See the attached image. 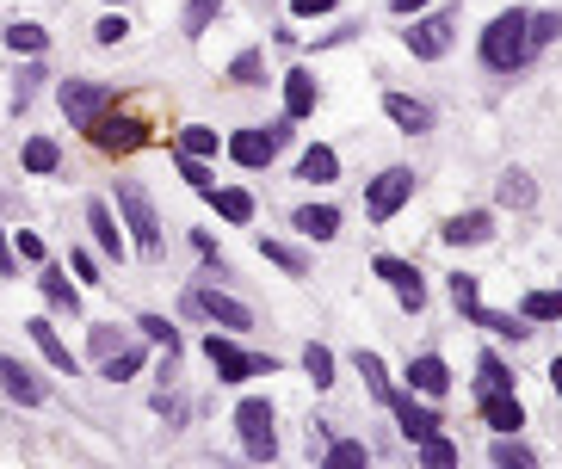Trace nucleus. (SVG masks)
Wrapping results in <instances>:
<instances>
[{"instance_id":"obj_36","label":"nucleus","mask_w":562,"mask_h":469,"mask_svg":"<svg viewBox=\"0 0 562 469\" xmlns=\"http://www.w3.org/2000/svg\"><path fill=\"white\" fill-rule=\"evenodd\" d=\"M303 371H309L315 389H328V383H334V352H328V346H309V352H303Z\"/></svg>"},{"instance_id":"obj_29","label":"nucleus","mask_w":562,"mask_h":469,"mask_svg":"<svg viewBox=\"0 0 562 469\" xmlns=\"http://www.w3.org/2000/svg\"><path fill=\"white\" fill-rule=\"evenodd\" d=\"M501 204H507V210H532V204H538V186L513 167V173H501Z\"/></svg>"},{"instance_id":"obj_4","label":"nucleus","mask_w":562,"mask_h":469,"mask_svg":"<svg viewBox=\"0 0 562 469\" xmlns=\"http://www.w3.org/2000/svg\"><path fill=\"white\" fill-rule=\"evenodd\" d=\"M87 142H93V149H105V155H130V149H143V142H149V124L130 118V112H99L87 124Z\"/></svg>"},{"instance_id":"obj_37","label":"nucleus","mask_w":562,"mask_h":469,"mask_svg":"<svg viewBox=\"0 0 562 469\" xmlns=\"http://www.w3.org/2000/svg\"><path fill=\"white\" fill-rule=\"evenodd\" d=\"M328 463H334V469H359V463H371V451H365L359 439H334V445H328Z\"/></svg>"},{"instance_id":"obj_25","label":"nucleus","mask_w":562,"mask_h":469,"mask_svg":"<svg viewBox=\"0 0 562 469\" xmlns=\"http://www.w3.org/2000/svg\"><path fill=\"white\" fill-rule=\"evenodd\" d=\"M7 50H13V56H44V50H50V31L31 25V19H13V25H7Z\"/></svg>"},{"instance_id":"obj_12","label":"nucleus","mask_w":562,"mask_h":469,"mask_svg":"<svg viewBox=\"0 0 562 469\" xmlns=\"http://www.w3.org/2000/svg\"><path fill=\"white\" fill-rule=\"evenodd\" d=\"M383 408H390V414L402 420L408 439H427V432H439V414H433V408H420L414 395H408V389H396V383H390V395H383Z\"/></svg>"},{"instance_id":"obj_44","label":"nucleus","mask_w":562,"mask_h":469,"mask_svg":"<svg viewBox=\"0 0 562 469\" xmlns=\"http://www.w3.org/2000/svg\"><path fill=\"white\" fill-rule=\"evenodd\" d=\"M476 297H482V291H476V278H470V272H458V278H451V303H458V309H470Z\"/></svg>"},{"instance_id":"obj_14","label":"nucleus","mask_w":562,"mask_h":469,"mask_svg":"<svg viewBox=\"0 0 562 469\" xmlns=\"http://www.w3.org/2000/svg\"><path fill=\"white\" fill-rule=\"evenodd\" d=\"M439 235H445L451 247H482L488 235H495V216H488V210H464V216H451Z\"/></svg>"},{"instance_id":"obj_8","label":"nucleus","mask_w":562,"mask_h":469,"mask_svg":"<svg viewBox=\"0 0 562 469\" xmlns=\"http://www.w3.org/2000/svg\"><path fill=\"white\" fill-rule=\"evenodd\" d=\"M56 99H62V118L75 124V130H87L105 105H112V87H105V81H62Z\"/></svg>"},{"instance_id":"obj_50","label":"nucleus","mask_w":562,"mask_h":469,"mask_svg":"<svg viewBox=\"0 0 562 469\" xmlns=\"http://www.w3.org/2000/svg\"><path fill=\"white\" fill-rule=\"evenodd\" d=\"M192 247H198V254H204V260H210V266H217V272H223V260H217V241H210V235H204V229H198V235H192Z\"/></svg>"},{"instance_id":"obj_19","label":"nucleus","mask_w":562,"mask_h":469,"mask_svg":"<svg viewBox=\"0 0 562 469\" xmlns=\"http://www.w3.org/2000/svg\"><path fill=\"white\" fill-rule=\"evenodd\" d=\"M25 334H31V340H38V352L50 358V365H56L62 377H75V371H81V365H75V352H68V346L56 340V328H50V321H44V315H38V321H25Z\"/></svg>"},{"instance_id":"obj_46","label":"nucleus","mask_w":562,"mask_h":469,"mask_svg":"<svg viewBox=\"0 0 562 469\" xmlns=\"http://www.w3.org/2000/svg\"><path fill=\"white\" fill-rule=\"evenodd\" d=\"M124 346V334H112V328H93V358H112Z\"/></svg>"},{"instance_id":"obj_49","label":"nucleus","mask_w":562,"mask_h":469,"mask_svg":"<svg viewBox=\"0 0 562 469\" xmlns=\"http://www.w3.org/2000/svg\"><path fill=\"white\" fill-rule=\"evenodd\" d=\"M68 266H75V278H87V284H99V260H93V254H75V260H68Z\"/></svg>"},{"instance_id":"obj_52","label":"nucleus","mask_w":562,"mask_h":469,"mask_svg":"<svg viewBox=\"0 0 562 469\" xmlns=\"http://www.w3.org/2000/svg\"><path fill=\"white\" fill-rule=\"evenodd\" d=\"M427 0H390V13H420Z\"/></svg>"},{"instance_id":"obj_31","label":"nucleus","mask_w":562,"mask_h":469,"mask_svg":"<svg viewBox=\"0 0 562 469\" xmlns=\"http://www.w3.org/2000/svg\"><path fill=\"white\" fill-rule=\"evenodd\" d=\"M56 167H62V149L50 136H31L25 142V173H56Z\"/></svg>"},{"instance_id":"obj_39","label":"nucleus","mask_w":562,"mask_h":469,"mask_svg":"<svg viewBox=\"0 0 562 469\" xmlns=\"http://www.w3.org/2000/svg\"><path fill=\"white\" fill-rule=\"evenodd\" d=\"M217 13H223V0H186V38H198Z\"/></svg>"},{"instance_id":"obj_53","label":"nucleus","mask_w":562,"mask_h":469,"mask_svg":"<svg viewBox=\"0 0 562 469\" xmlns=\"http://www.w3.org/2000/svg\"><path fill=\"white\" fill-rule=\"evenodd\" d=\"M550 389H556V402H562V358L550 365Z\"/></svg>"},{"instance_id":"obj_22","label":"nucleus","mask_w":562,"mask_h":469,"mask_svg":"<svg viewBox=\"0 0 562 469\" xmlns=\"http://www.w3.org/2000/svg\"><path fill=\"white\" fill-rule=\"evenodd\" d=\"M408 377H414L420 395H445V389H451V371H445V358H439V352H420L414 365H408Z\"/></svg>"},{"instance_id":"obj_9","label":"nucleus","mask_w":562,"mask_h":469,"mask_svg":"<svg viewBox=\"0 0 562 469\" xmlns=\"http://www.w3.org/2000/svg\"><path fill=\"white\" fill-rule=\"evenodd\" d=\"M408 192H414V173H408V167H383V173L371 179V192H365L371 223H390V216L408 204Z\"/></svg>"},{"instance_id":"obj_26","label":"nucleus","mask_w":562,"mask_h":469,"mask_svg":"<svg viewBox=\"0 0 562 469\" xmlns=\"http://www.w3.org/2000/svg\"><path fill=\"white\" fill-rule=\"evenodd\" d=\"M38 291L50 297V309H68V315L81 309V291H75V284H68V272H62V266H44V278H38Z\"/></svg>"},{"instance_id":"obj_43","label":"nucleus","mask_w":562,"mask_h":469,"mask_svg":"<svg viewBox=\"0 0 562 469\" xmlns=\"http://www.w3.org/2000/svg\"><path fill=\"white\" fill-rule=\"evenodd\" d=\"M556 31H562V13H532V38H538V50L556 38Z\"/></svg>"},{"instance_id":"obj_16","label":"nucleus","mask_w":562,"mask_h":469,"mask_svg":"<svg viewBox=\"0 0 562 469\" xmlns=\"http://www.w3.org/2000/svg\"><path fill=\"white\" fill-rule=\"evenodd\" d=\"M383 112H390V124H402L408 136L433 130V105H420V99H408V93H383Z\"/></svg>"},{"instance_id":"obj_5","label":"nucleus","mask_w":562,"mask_h":469,"mask_svg":"<svg viewBox=\"0 0 562 469\" xmlns=\"http://www.w3.org/2000/svg\"><path fill=\"white\" fill-rule=\"evenodd\" d=\"M285 142H291V118H278V124H260V130H235L229 142H223V149L241 161V167H266L278 149H285Z\"/></svg>"},{"instance_id":"obj_3","label":"nucleus","mask_w":562,"mask_h":469,"mask_svg":"<svg viewBox=\"0 0 562 469\" xmlns=\"http://www.w3.org/2000/svg\"><path fill=\"white\" fill-rule=\"evenodd\" d=\"M204 358H210V365H217V377H223V383H248V377H272V358L248 352V346H235L229 334H210V340H204Z\"/></svg>"},{"instance_id":"obj_20","label":"nucleus","mask_w":562,"mask_h":469,"mask_svg":"<svg viewBox=\"0 0 562 469\" xmlns=\"http://www.w3.org/2000/svg\"><path fill=\"white\" fill-rule=\"evenodd\" d=\"M291 229H303L309 241H334V235H340V210H334V204H303V210L291 216Z\"/></svg>"},{"instance_id":"obj_23","label":"nucleus","mask_w":562,"mask_h":469,"mask_svg":"<svg viewBox=\"0 0 562 469\" xmlns=\"http://www.w3.org/2000/svg\"><path fill=\"white\" fill-rule=\"evenodd\" d=\"M334 173H340V155L328 149V142H315V149H303V161H297V179H309V186H328Z\"/></svg>"},{"instance_id":"obj_1","label":"nucleus","mask_w":562,"mask_h":469,"mask_svg":"<svg viewBox=\"0 0 562 469\" xmlns=\"http://www.w3.org/2000/svg\"><path fill=\"white\" fill-rule=\"evenodd\" d=\"M532 56H538V38H532V13H525V7L501 13L495 25L482 31V62L495 68V75H513V68H525Z\"/></svg>"},{"instance_id":"obj_48","label":"nucleus","mask_w":562,"mask_h":469,"mask_svg":"<svg viewBox=\"0 0 562 469\" xmlns=\"http://www.w3.org/2000/svg\"><path fill=\"white\" fill-rule=\"evenodd\" d=\"M19 260H44V241L31 235V229H19Z\"/></svg>"},{"instance_id":"obj_24","label":"nucleus","mask_w":562,"mask_h":469,"mask_svg":"<svg viewBox=\"0 0 562 469\" xmlns=\"http://www.w3.org/2000/svg\"><path fill=\"white\" fill-rule=\"evenodd\" d=\"M204 198H210V204H217V216H223V223H254V198H248V192H241V186H223V192H217V186H210Z\"/></svg>"},{"instance_id":"obj_18","label":"nucleus","mask_w":562,"mask_h":469,"mask_svg":"<svg viewBox=\"0 0 562 469\" xmlns=\"http://www.w3.org/2000/svg\"><path fill=\"white\" fill-rule=\"evenodd\" d=\"M87 229H93V241H99V254L124 260V235H118V223H112V204H105V198H93V204H87Z\"/></svg>"},{"instance_id":"obj_27","label":"nucleus","mask_w":562,"mask_h":469,"mask_svg":"<svg viewBox=\"0 0 562 469\" xmlns=\"http://www.w3.org/2000/svg\"><path fill=\"white\" fill-rule=\"evenodd\" d=\"M260 254H266L272 266H285L291 278H303V272H309V254H303V247H291V241H266V235H260Z\"/></svg>"},{"instance_id":"obj_54","label":"nucleus","mask_w":562,"mask_h":469,"mask_svg":"<svg viewBox=\"0 0 562 469\" xmlns=\"http://www.w3.org/2000/svg\"><path fill=\"white\" fill-rule=\"evenodd\" d=\"M112 7H124V0H112Z\"/></svg>"},{"instance_id":"obj_21","label":"nucleus","mask_w":562,"mask_h":469,"mask_svg":"<svg viewBox=\"0 0 562 469\" xmlns=\"http://www.w3.org/2000/svg\"><path fill=\"white\" fill-rule=\"evenodd\" d=\"M482 420L495 426V432H519V426H525L519 395H513V389H501V395H482Z\"/></svg>"},{"instance_id":"obj_33","label":"nucleus","mask_w":562,"mask_h":469,"mask_svg":"<svg viewBox=\"0 0 562 469\" xmlns=\"http://www.w3.org/2000/svg\"><path fill=\"white\" fill-rule=\"evenodd\" d=\"M217 149H223V142H217L210 124H186L180 130V155H217Z\"/></svg>"},{"instance_id":"obj_35","label":"nucleus","mask_w":562,"mask_h":469,"mask_svg":"<svg viewBox=\"0 0 562 469\" xmlns=\"http://www.w3.org/2000/svg\"><path fill=\"white\" fill-rule=\"evenodd\" d=\"M414 445H420V463H433V469H451V463H458V445L439 439V432H427V439H414Z\"/></svg>"},{"instance_id":"obj_34","label":"nucleus","mask_w":562,"mask_h":469,"mask_svg":"<svg viewBox=\"0 0 562 469\" xmlns=\"http://www.w3.org/2000/svg\"><path fill=\"white\" fill-rule=\"evenodd\" d=\"M488 457H495L501 469H532V463H538V451L519 445V439H495V451H488Z\"/></svg>"},{"instance_id":"obj_38","label":"nucleus","mask_w":562,"mask_h":469,"mask_svg":"<svg viewBox=\"0 0 562 469\" xmlns=\"http://www.w3.org/2000/svg\"><path fill=\"white\" fill-rule=\"evenodd\" d=\"M229 81H235V87H260V50H241V56L229 62Z\"/></svg>"},{"instance_id":"obj_13","label":"nucleus","mask_w":562,"mask_h":469,"mask_svg":"<svg viewBox=\"0 0 562 469\" xmlns=\"http://www.w3.org/2000/svg\"><path fill=\"white\" fill-rule=\"evenodd\" d=\"M0 389H7V395H13L19 408H38L44 395H50V389H44L38 377H31V371L19 365V358H7V352H0Z\"/></svg>"},{"instance_id":"obj_17","label":"nucleus","mask_w":562,"mask_h":469,"mask_svg":"<svg viewBox=\"0 0 562 469\" xmlns=\"http://www.w3.org/2000/svg\"><path fill=\"white\" fill-rule=\"evenodd\" d=\"M470 321H476V328H488V334H501V340H525V334H532V321H525V315H507V309H482V297L464 309Z\"/></svg>"},{"instance_id":"obj_6","label":"nucleus","mask_w":562,"mask_h":469,"mask_svg":"<svg viewBox=\"0 0 562 469\" xmlns=\"http://www.w3.org/2000/svg\"><path fill=\"white\" fill-rule=\"evenodd\" d=\"M235 426H241V451H248L254 463H272V457H278V439H272V408L260 402V395H248V402L235 408Z\"/></svg>"},{"instance_id":"obj_11","label":"nucleus","mask_w":562,"mask_h":469,"mask_svg":"<svg viewBox=\"0 0 562 469\" xmlns=\"http://www.w3.org/2000/svg\"><path fill=\"white\" fill-rule=\"evenodd\" d=\"M451 31H458V19H451V13H427V19H414V31H402V38H408V50L420 62H439L451 50Z\"/></svg>"},{"instance_id":"obj_41","label":"nucleus","mask_w":562,"mask_h":469,"mask_svg":"<svg viewBox=\"0 0 562 469\" xmlns=\"http://www.w3.org/2000/svg\"><path fill=\"white\" fill-rule=\"evenodd\" d=\"M180 179H186L192 192H210V186H217V179H210V167H204V155H180Z\"/></svg>"},{"instance_id":"obj_7","label":"nucleus","mask_w":562,"mask_h":469,"mask_svg":"<svg viewBox=\"0 0 562 469\" xmlns=\"http://www.w3.org/2000/svg\"><path fill=\"white\" fill-rule=\"evenodd\" d=\"M186 309L204 315V321H217V328H229V334H248V328H254L248 303H235V297H223V291H210V284H192V291H186Z\"/></svg>"},{"instance_id":"obj_47","label":"nucleus","mask_w":562,"mask_h":469,"mask_svg":"<svg viewBox=\"0 0 562 469\" xmlns=\"http://www.w3.org/2000/svg\"><path fill=\"white\" fill-rule=\"evenodd\" d=\"M155 408H161V414H167L173 426H180V420H186V402H180V395H155Z\"/></svg>"},{"instance_id":"obj_28","label":"nucleus","mask_w":562,"mask_h":469,"mask_svg":"<svg viewBox=\"0 0 562 469\" xmlns=\"http://www.w3.org/2000/svg\"><path fill=\"white\" fill-rule=\"evenodd\" d=\"M476 389H482V395H501V389H513V371L501 365L495 352H482V358H476Z\"/></svg>"},{"instance_id":"obj_2","label":"nucleus","mask_w":562,"mask_h":469,"mask_svg":"<svg viewBox=\"0 0 562 469\" xmlns=\"http://www.w3.org/2000/svg\"><path fill=\"white\" fill-rule=\"evenodd\" d=\"M118 210H124V223L136 229V247L155 260V254H161V216H155V198L136 186V179H118Z\"/></svg>"},{"instance_id":"obj_51","label":"nucleus","mask_w":562,"mask_h":469,"mask_svg":"<svg viewBox=\"0 0 562 469\" xmlns=\"http://www.w3.org/2000/svg\"><path fill=\"white\" fill-rule=\"evenodd\" d=\"M19 266H13V247H7V229H0V278H13Z\"/></svg>"},{"instance_id":"obj_15","label":"nucleus","mask_w":562,"mask_h":469,"mask_svg":"<svg viewBox=\"0 0 562 469\" xmlns=\"http://www.w3.org/2000/svg\"><path fill=\"white\" fill-rule=\"evenodd\" d=\"M315 99H322L315 75H309V68H291V75H285V118H291V124L309 118V112H315Z\"/></svg>"},{"instance_id":"obj_30","label":"nucleus","mask_w":562,"mask_h":469,"mask_svg":"<svg viewBox=\"0 0 562 469\" xmlns=\"http://www.w3.org/2000/svg\"><path fill=\"white\" fill-rule=\"evenodd\" d=\"M136 371H143V346H118L112 358H99V377H112V383H124Z\"/></svg>"},{"instance_id":"obj_40","label":"nucleus","mask_w":562,"mask_h":469,"mask_svg":"<svg viewBox=\"0 0 562 469\" xmlns=\"http://www.w3.org/2000/svg\"><path fill=\"white\" fill-rule=\"evenodd\" d=\"M136 328H143V334H149L155 346H167V358H180V334H173L161 315H143V321H136Z\"/></svg>"},{"instance_id":"obj_10","label":"nucleus","mask_w":562,"mask_h":469,"mask_svg":"<svg viewBox=\"0 0 562 469\" xmlns=\"http://www.w3.org/2000/svg\"><path fill=\"white\" fill-rule=\"evenodd\" d=\"M383 284H390V291H396V303L408 309V315H420V309H427V284H420V272L408 266V260H396V254H377V266H371Z\"/></svg>"},{"instance_id":"obj_45","label":"nucleus","mask_w":562,"mask_h":469,"mask_svg":"<svg viewBox=\"0 0 562 469\" xmlns=\"http://www.w3.org/2000/svg\"><path fill=\"white\" fill-rule=\"evenodd\" d=\"M334 7H340V0H291L297 19H322V13H334Z\"/></svg>"},{"instance_id":"obj_32","label":"nucleus","mask_w":562,"mask_h":469,"mask_svg":"<svg viewBox=\"0 0 562 469\" xmlns=\"http://www.w3.org/2000/svg\"><path fill=\"white\" fill-rule=\"evenodd\" d=\"M519 315L525 321H562V291H525Z\"/></svg>"},{"instance_id":"obj_42","label":"nucleus","mask_w":562,"mask_h":469,"mask_svg":"<svg viewBox=\"0 0 562 469\" xmlns=\"http://www.w3.org/2000/svg\"><path fill=\"white\" fill-rule=\"evenodd\" d=\"M93 38H99V44H124V38H130V19H124V13H105V19L93 25Z\"/></svg>"}]
</instances>
